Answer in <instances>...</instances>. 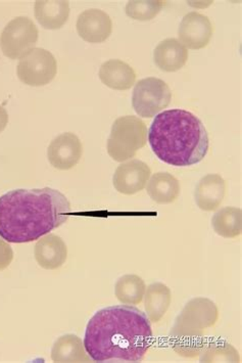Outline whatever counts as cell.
<instances>
[{
  "label": "cell",
  "mask_w": 242,
  "mask_h": 363,
  "mask_svg": "<svg viewBox=\"0 0 242 363\" xmlns=\"http://www.w3.org/2000/svg\"><path fill=\"white\" fill-rule=\"evenodd\" d=\"M151 320L131 305L100 309L90 318L84 347L96 362H139L153 342Z\"/></svg>",
  "instance_id": "6da1fadb"
},
{
  "label": "cell",
  "mask_w": 242,
  "mask_h": 363,
  "mask_svg": "<svg viewBox=\"0 0 242 363\" xmlns=\"http://www.w3.org/2000/svg\"><path fill=\"white\" fill-rule=\"evenodd\" d=\"M71 212L57 189H13L0 196V238L13 244L34 242L63 225Z\"/></svg>",
  "instance_id": "7a4b0ae2"
},
{
  "label": "cell",
  "mask_w": 242,
  "mask_h": 363,
  "mask_svg": "<svg viewBox=\"0 0 242 363\" xmlns=\"http://www.w3.org/2000/svg\"><path fill=\"white\" fill-rule=\"evenodd\" d=\"M154 154L175 167L197 165L206 158L209 140L200 118L182 108L156 115L149 131Z\"/></svg>",
  "instance_id": "3957f363"
},
{
  "label": "cell",
  "mask_w": 242,
  "mask_h": 363,
  "mask_svg": "<svg viewBox=\"0 0 242 363\" xmlns=\"http://www.w3.org/2000/svg\"><path fill=\"white\" fill-rule=\"evenodd\" d=\"M147 128L142 119L135 116H124L114 122L108 140V152L116 162L134 158L146 145Z\"/></svg>",
  "instance_id": "277c9868"
},
{
  "label": "cell",
  "mask_w": 242,
  "mask_h": 363,
  "mask_svg": "<svg viewBox=\"0 0 242 363\" xmlns=\"http://www.w3.org/2000/svg\"><path fill=\"white\" fill-rule=\"evenodd\" d=\"M172 101V91L165 81L149 77L136 83L132 94V106L137 115L153 118Z\"/></svg>",
  "instance_id": "5b68a950"
},
{
  "label": "cell",
  "mask_w": 242,
  "mask_h": 363,
  "mask_svg": "<svg viewBox=\"0 0 242 363\" xmlns=\"http://www.w3.org/2000/svg\"><path fill=\"white\" fill-rule=\"evenodd\" d=\"M57 73V62L52 52L35 48L23 55L18 62V79L29 86L39 87L50 84Z\"/></svg>",
  "instance_id": "8992f818"
},
{
  "label": "cell",
  "mask_w": 242,
  "mask_h": 363,
  "mask_svg": "<svg viewBox=\"0 0 242 363\" xmlns=\"http://www.w3.org/2000/svg\"><path fill=\"white\" fill-rule=\"evenodd\" d=\"M38 36V29L31 18H15L4 27L0 35V48L8 59H21L35 48Z\"/></svg>",
  "instance_id": "52a82bcc"
},
{
  "label": "cell",
  "mask_w": 242,
  "mask_h": 363,
  "mask_svg": "<svg viewBox=\"0 0 242 363\" xmlns=\"http://www.w3.org/2000/svg\"><path fill=\"white\" fill-rule=\"evenodd\" d=\"M213 33L214 28L209 18L197 11L188 13L180 23L179 41L189 50L207 48Z\"/></svg>",
  "instance_id": "ba28073f"
},
{
  "label": "cell",
  "mask_w": 242,
  "mask_h": 363,
  "mask_svg": "<svg viewBox=\"0 0 242 363\" xmlns=\"http://www.w3.org/2000/svg\"><path fill=\"white\" fill-rule=\"evenodd\" d=\"M83 147L80 138L72 133L57 136L47 149V158L57 170H70L82 158Z\"/></svg>",
  "instance_id": "9c48e42d"
},
{
  "label": "cell",
  "mask_w": 242,
  "mask_h": 363,
  "mask_svg": "<svg viewBox=\"0 0 242 363\" xmlns=\"http://www.w3.org/2000/svg\"><path fill=\"white\" fill-rule=\"evenodd\" d=\"M151 174V168L146 163L140 160H131L117 168L113 184L120 194L132 196L144 189Z\"/></svg>",
  "instance_id": "30bf717a"
},
{
  "label": "cell",
  "mask_w": 242,
  "mask_h": 363,
  "mask_svg": "<svg viewBox=\"0 0 242 363\" xmlns=\"http://www.w3.org/2000/svg\"><path fill=\"white\" fill-rule=\"evenodd\" d=\"M219 319V309L215 303L207 298H195L186 303L183 311L177 316V323L185 327L204 332L213 328Z\"/></svg>",
  "instance_id": "8fae6325"
},
{
  "label": "cell",
  "mask_w": 242,
  "mask_h": 363,
  "mask_svg": "<svg viewBox=\"0 0 242 363\" xmlns=\"http://www.w3.org/2000/svg\"><path fill=\"white\" fill-rule=\"evenodd\" d=\"M76 28L81 38L86 43H103L112 35L113 21L100 9H87L80 13Z\"/></svg>",
  "instance_id": "7c38bea8"
},
{
  "label": "cell",
  "mask_w": 242,
  "mask_h": 363,
  "mask_svg": "<svg viewBox=\"0 0 242 363\" xmlns=\"http://www.w3.org/2000/svg\"><path fill=\"white\" fill-rule=\"evenodd\" d=\"M34 256L39 266L45 269L54 270L62 267L66 262L68 248L61 237L48 233L37 242Z\"/></svg>",
  "instance_id": "4fadbf2b"
},
{
  "label": "cell",
  "mask_w": 242,
  "mask_h": 363,
  "mask_svg": "<svg viewBox=\"0 0 242 363\" xmlns=\"http://www.w3.org/2000/svg\"><path fill=\"white\" fill-rule=\"evenodd\" d=\"M225 194L224 178L219 174H207L200 180L195 189V203L202 211H215L222 204Z\"/></svg>",
  "instance_id": "5bb4252c"
},
{
  "label": "cell",
  "mask_w": 242,
  "mask_h": 363,
  "mask_svg": "<svg viewBox=\"0 0 242 363\" xmlns=\"http://www.w3.org/2000/svg\"><path fill=\"white\" fill-rule=\"evenodd\" d=\"M188 60V48L175 38L161 41L154 52V64L160 70L169 73L183 68Z\"/></svg>",
  "instance_id": "9a60e30c"
},
{
  "label": "cell",
  "mask_w": 242,
  "mask_h": 363,
  "mask_svg": "<svg viewBox=\"0 0 242 363\" xmlns=\"http://www.w3.org/2000/svg\"><path fill=\"white\" fill-rule=\"evenodd\" d=\"M99 79L110 89L128 90L135 84L136 74L134 69L127 62L110 60L101 65Z\"/></svg>",
  "instance_id": "2e32d148"
},
{
  "label": "cell",
  "mask_w": 242,
  "mask_h": 363,
  "mask_svg": "<svg viewBox=\"0 0 242 363\" xmlns=\"http://www.w3.org/2000/svg\"><path fill=\"white\" fill-rule=\"evenodd\" d=\"M170 337L175 352L183 357H197L204 350V333L197 332L178 323H174Z\"/></svg>",
  "instance_id": "e0dca14e"
},
{
  "label": "cell",
  "mask_w": 242,
  "mask_h": 363,
  "mask_svg": "<svg viewBox=\"0 0 242 363\" xmlns=\"http://www.w3.org/2000/svg\"><path fill=\"white\" fill-rule=\"evenodd\" d=\"M37 22L45 29L57 30L68 22L70 4L68 1H48L38 0L34 6Z\"/></svg>",
  "instance_id": "ac0fdd59"
},
{
  "label": "cell",
  "mask_w": 242,
  "mask_h": 363,
  "mask_svg": "<svg viewBox=\"0 0 242 363\" xmlns=\"http://www.w3.org/2000/svg\"><path fill=\"white\" fill-rule=\"evenodd\" d=\"M146 191L158 204H172L180 195V182L169 172H158L149 177Z\"/></svg>",
  "instance_id": "d6986e66"
},
{
  "label": "cell",
  "mask_w": 242,
  "mask_h": 363,
  "mask_svg": "<svg viewBox=\"0 0 242 363\" xmlns=\"http://www.w3.org/2000/svg\"><path fill=\"white\" fill-rule=\"evenodd\" d=\"M144 298V308L147 318L151 323H159L167 313L172 301V294L169 286L161 283L149 284L145 291Z\"/></svg>",
  "instance_id": "ffe728a7"
},
{
  "label": "cell",
  "mask_w": 242,
  "mask_h": 363,
  "mask_svg": "<svg viewBox=\"0 0 242 363\" xmlns=\"http://www.w3.org/2000/svg\"><path fill=\"white\" fill-rule=\"evenodd\" d=\"M54 362H89L91 358L85 350L84 343L75 335H64L55 341L52 350Z\"/></svg>",
  "instance_id": "44dd1931"
},
{
  "label": "cell",
  "mask_w": 242,
  "mask_h": 363,
  "mask_svg": "<svg viewBox=\"0 0 242 363\" xmlns=\"http://www.w3.org/2000/svg\"><path fill=\"white\" fill-rule=\"evenodd\" d=\"M212 225L217 235L225 239H235L242 233L241 208L225 207L219 210L212 219Z\"/></svg>",
  "instance_id": "7402d4cb"
},
{
  "label": "cell",
  "mask_w": 242,
  "mask_h": 363,
  "mask_svg": "<svg viewBox=\"0 0 242 363\" xmlns=\"http://www.w3.org/2000/svg\"><path fill=\"white\" fill-rule=\"evenodd\" d=\"M146 286L144 279L136 274H127L117 279L115 295L125 305H138L144 300Z\"/></svg>",
  "instance_id": "603a6c76"
},
{
  "label": "cell",
  "mask_w": 242,
  "mask_h": 363,
  "mask_svg": "<svg viewBox=\"0 0 242 363\" xmlns=\"http://www.w3.org/2000/svg\"><path fill=\"white\" fill-rule=\"evenodd\" d=\"M166 4L167 1L163 0H133L127 4L126 15L136 21H151L158 16Z\"/></svg>",
  "instance_id": "cb8c5ba5"
},
{
  "label": "cell",
  "mask_w": 242,
  "mask_h": 363,
  "mask_svg": "<svg viewBox=\"0 0 242 363\" xmlns=\"http://www.w3.org/2000/svg\"><path fill=\"white\" fill-rule=\"evenodd\" d=\"M202 362H239L238 352L231 345L226 343L212 344L204 348V353L200 357Z\"/></svg>",
  "instance_id": "d4e9b609"
},
{
  "label": "cell",
  "mask_w": 242,
  "mask_h": 363,
  "mask_svg": "<svg viewBox=\"0 0 242 363\" xmlns=\"http://www.w3.org/2000/svg\"><path fill=\"white\" fill-rule=\"evenodd\" d=\"M13 259V252L11 246L0 238V270H4L11 265Z\"/></svg>",
  "instance_id": "484cf974"
},
{
  "label": "cell",
  "mask_w": 242,
  "mask_h": 363,
  "mask_svg": "<svg viewBox=\"0 0 242 363\" xmlns=\"http://www.w3.org/2000/svg\"><path fill=\"white\" fill-rule=\"evenodd\" d=\"M8 123V114L4 106H0V133L6 129Z\"/></svg>",
  "instance_id": "4316f807"
}]
</instances>
